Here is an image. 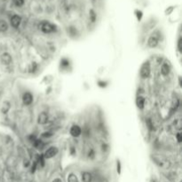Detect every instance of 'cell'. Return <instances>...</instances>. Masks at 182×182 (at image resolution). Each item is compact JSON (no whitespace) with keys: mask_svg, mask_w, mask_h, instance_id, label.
<instances>
[{"mask_svg":"<svg viewBox=\"0 0 182 182\" xmlns=\"http://www.w3.org/2000/svg\"><path fill=\"white\" fill-rule=\"evenodd\" d=\"M10 108H11L10 103H9L8 101H5V102L3 103L2 108H1V111H2L3 114H6L7 112L9 111Z\"/></svg>","mask_w":182,"mask_h":182,"instance_id":"cell-15","label":"cell"},{"mask_svg":"<svg viewBox=\"0 0 182 182\" xmlns=\"http://www.w3.org/2000/svg\"><path fill=\"white\" fill-rule=\"evenodd\" d=\"M8 29H9L8 23L5 20L0 19V32H2V33H3V32H5V31L8 30Z\"/></svg>","mask_w":182,"mask_h":182,"instance_id":"cell-13","label":"cell"},{"mask_svg":"<svg viewBox=\"0 0 182 182\" xmlns=\"http://www.w3.org/2000/svg\"><path fill=\"white\" fill-rule=\"evenodd\" d=\"M70 66V61L67 59H62L61 61V67L62 69H67Z\"/></svg>","mask_w":182,"mask_h":182,"instance_id":"cell-22","label":"cell"},{"mask_svg":"<svg viewBox=\"0 0 182 182\" xmlns=\"http://www.w3.org/2000/svg\"><path fill=\"white\" fill-rule=\"evenodd\" d=\"M70 134L72 137L77 138V137H79V136L82 134L81 127H80L79 125L75 124V125H73V126L70 128Z\"/></svg>","mask_w":182,"mask_h":182,"instance_id":"cell-7","label":"cell"},{"mask_svg":"<svg viewBox=\"0 0 182 182\" xmlns=\"http://www.w3.org/2000/svg\"><path fill=\"white\" fill-rule=\"evenodd\" d=\"M158 42H159L158 37L153 35V36H151V37L148 38V46L150 47V48H155V47L157 46Z\"/></svg>","mask_w":182,"mask_h":182,"instance_id":"cell-10","label":"cell"},{"mask_svg":"<svg viewBox=\"0 0 182 182\" xmlns=\"http://www.w3.org/2000/svg\"><path fill=\"white\" fill-rule=\"evenodd\" d=\"M178 49H179V52H182V47H181V37L179 38L178 40Z\"/></svg>","mask_w":182,"mask_h":182,"instance_id":"cell-25","label":"cell"},{"mask_svg":"<svg viewBox=\"0 0 182 182\" xmlns=\"http://www.w3.org/2000/svg\"><path fill=\"white\" fill-rule=\"evenodd\" d=\"M176 138H177V141L179 143H180L182 141V139H181V133L180 132H178L177 134H176Z\"/></svg>","mask_w":182,"mask_h":182,"instance_id":"cell-26","label":"cell"},{"mask_svg":"<svg viewBox=\"0 0 182 182\" xmlns=\"http://www.w3.org/2000/svg\"><path fill=\"white\" fill-rule=\"evenodd\" d=\"M39 29L45 34H51V33L56 32V30H57V26L54 25L53 23H51L50 21L43 20V21H41L40 23H39Z\"/></svg>","mask_w":182,"mask_h":182,"instance_id":"cell-1","label":"cell"},{"mask_svg":"<svg viewBox=\"0 0 182 182\" xmlns=\"http://www.w3.org/2000/svg\"><path fill=\"white\" fill-rule=\"evenodd\" d=\"M171 71V67L168 63H162V65L161 66V74H162L163 77H166L169 75Z\"/></svg>","mask_w":182,"mask_h":182,"instance_id":"cell-11","label":"cell"},{"mask_svg":"<svg viewBox=\"0 0 182 182\" xmlns=\"http://www.w3.org/2000/svg\"><path fill=\"white\" fill-rule=\"evenodd\" d=\"M0 61L4 64V65H10L12 61V58L11 56L10 53L8 52H4L2 53V55L0 56Z\"/></svg>","mask_w":182,"mask_h":182,"instance_id":"cell-6","label":"cell"},{"mask_svg":"<svg viewBox=\"0 0 182 182\" xmlns=\"http://www.w3.org/2000/svg\"><path fill=\"white\" fill-rule=\"evenodd\" d=\"M32 143H33V146H34L36 148H37V149H42V148L44 147V143H43V141H42L41 140L36 139Z\"/></svg>","mask_w":182,"mask_h":182,"instance_id":"cell-16","label":"cell"},{"mask_svg":"<svg viewBox=\"0 0 182 182\" xmlns=\"http://www.w3.org/2000/svg\"><path fill=\"white\" fill-rule=\"evenodd\" d=\"M22 101H23V104L26 106L30 105L33 102V95L30 92H25L22 96Z\"/></svg>","mask_w":182,"mask_h":182,"instance_id":"cell-8","label":"cell"},{"mask_svg":"<svg viewBox=\"0 0 182 182\" xmlns=\"http://www.w3.org/2000/svg\"><path fill=\"white\" fill-rule=\"evenodd\" d=\"M98 84H99V86H101V87H106L107 84H108V83H107V82L99 81L98 82Z\"/></svg>","mask_w":182,"mask_h":182,"instance_id":"cell-27","label":"cell"},{"mask_svg":"<svg viewBox=\"0 0 182 182\" xmlns=\"http://www.w3.org/2000/svg\"><path fill=\"white\" fill-rule=\"evenodd\" d=\"M58 152H59V150L56 147H51L45 152L44 157H45V159H51V158L54 157L58 154Z\"/></svg>","mask_w":182,"mask_h":182,"instance_id":"cell-4","label":"cell"},{"mask_svg":"<svg viewBox=\"0 0 182 182\" xmlns=\"http://www.w3.org/2000/svg\"><path fill=\"white\" fill-rule=\"evenodd\" d=\"M68 182H78L77 175H75L74 173H70L68 176Z\"/></svg>","mask_w":182,"mask_h":182,"instance_id":"cell-20","label":"cell"},{"mask_svg":"<svg viewBox=\"0 0 182 182\" xmlns=\"http://www.w3.org/2000/svg\"><path fill=\"white\" fill-rule=\"evenodd\" d=\"M121 169V166H120V162H117V172H120V170Z\"/></svg>","mask_w":182,"mask_h":182,"instance_id":"cell-28","label":"cell"},{"mask_svg":"<svg viewBox=\"0 0 182 182\" xmlns=\"http://www.w3.org/2000/svg\"><path fill=\"white\" fill-rule=\"evenodd\" d=\"M49 119V116H48V114L46 112H42L38 115V117H37V123L39 124H45Z\"/></svg>","mask_w":182,"mask_h":182,"instance_id":"cell-9","label":"cell"},{"mask_svg":"<svg viewBox=\"0 0 182 182\" xmlns=\"http://www.w3.org/2000/svg\"><path fill=\"white\" fill-rule=\"evenodd\" d=\"M21 20H22L21 17H20V15H18V14L12 15V17L10 18V23L11 25H12V27L14 28V29H17L20 25V23H21Z\"/></svg>","mask_w":182,"mask_h":182,"instance_id":"cell-5","label":"cell"},{"mask_svg":"<svg viewBox=\"0 0 182 182\" xmlns=\"http://www.w3.org/2000/svg\"><path fill=\"white\" fill-rule=\"evenodd\" d=\"M153 160L155 162L156 164H158L160 167L162 168H167L169 167L170 165V162L167 161L165 158H163L162 156H160V155H153Z\"/></svg>","mask_w":182,"mask_h":182,"instance_id":"cell-3","label":"cell"},{"mask_svg":"<svg viewBox=\"0 0 182 182\" xmlns=\"http://www.w3.org/2000/svg\"><path fill=\"white\" fill-rule=\"evenodd\" d=\"M91 180H92V177H91V174L90 172H83V174H82V180H83V182H91Z\"/></svg>","mask_w":182,"mask_h":182,"instance_id":"cell-14","label":"cell"},{"mask_svg":"<svg viewBox=\"0 0 182 182\" xmlns=\"http://www.w3.org/2000/svg\"><path fill=\"white\" fill-rule=\"evenodd\" d=\"M145 102H146V100H145L144 97H142V96H138V97H137V100H136V105H137L138 109H143L144 107H145Z\"/></svg>","mask_w":182,"mask_h":182,"instance_id":"cell-12","label":"cell"},{"mask_svg":"<svg viewBox=\"0 0 182 182\" xmlns=\"http://www.w3.org/2000/svg\"><path fill=\"white\" fill-rule=\"evenodd\" d=\"M37 160L36 161L37 165H40L41 167H44L45 166V157H44V155H37Z\"/></svg>","mask_w":182,"mask_h":182,"instance_id":"cell-17","label":"cell"},{"mask_svg":"<svg viewBox=\"0 0 182 182\" xmlns=\"http://www.w3.org/2000/svg\"><path fill=\"white\" fill-rule=\"evenodd\" d=\"M37 68H38V65L36 62H32L30 65L28 70H29L30 73H34V72H36V71L37 70Z\"/></svg>","mask_w":182,"mask_h":182,"instance_id":"cell-18","label":"cell"},{"mask_svg":"<svg viewBox=\"0 0 182 182\" xmlns=\"http://www.w3.org/2000/svg\"><path fill=\"white\" fill-rule=\"evenodd\" d=\"M146 124H147V127L149 131H154L155 130V126H154V123L150 118H148L146 119Z\"/></svg>","mask_w":182,"mask_h":182,"instance_id":"cell-19","label":"cell"},{"mask_svg":"<svg viewBox=\"0 0 182 182\" xmlns=\"http://www.w3.org/2000/svg\"><path fill=\"white\" fill-rule=\"evenodd\" d=\"M94 155H95V152L93 149H90V151L88 153V157L90 158V159H92V158H94Z\"/></svg>","mask_w":182,"mask_h":182,"instance_id":"cell-23","label":"cell"},{"mask_svg":"<svg viewBox=\"0 0 182 182\" xmlns=\"http://www.w3.org/2000/svg\"><path fill=\"white\" fill-rule=\"evenodd\" d=\"M52 182H62V180H61V179H55Z\"/></svg>","mask_w":182,"mask_h":182,"instance_id":"cell-29","label":"cell"},{"mask_svg":"<svg viewBox=\"0 0 182 182\" xmlns=\"http://www.w3.org/2000/svg\"><path fill=\"white\" fill-rule=\"evenodd\" d=\"M179 107H180V100L176 98L175 101L172 103V111H176Z\"/></svg>","mask_w":182,"mask_h":182,"instance_id":"cell-21","label":"cell"},{"mask_svg":"<svg viewBox=\"0 0 182 182\" xmlns=\"http://www.w3.org/2000/svg\"><path fill=\"white\" fill-rule=\"evenodd\" d=\"M51 136H52V134L50 132H45L42 134V137H44V138H49Z\"/></svg>","mask_w":182,"mask_h":182,"instance_id":"cell-24","label":"cell"},{"mask_svg":"<svg viewBox=\"0 0 182 182\" xmlns=\"http://www.w3.org/2000/svg\"><path fill=\"white\" fill-rule=\"evenodd\" d=\"M151 73V68H150V63L148 61L145 62L141 68V71H140V75L142 78H147L150 76Z\"/></svg>","mask_w":182,"mask_h":182,"instance_id":"cell-2","label":"cell"}]
</instances>
